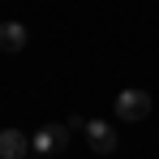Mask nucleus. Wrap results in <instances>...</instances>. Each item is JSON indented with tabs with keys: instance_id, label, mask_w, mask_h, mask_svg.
Instances as JSON below:
<instances>
[{
	"instance_id": "f257e3e1",
	"label": "nucleus",
	"mask_w": 159,
	"mask_h": 159,
	"mask_svg": "<svg viewBox=\"0 0 159 159\" xmlns=\"http://www.w3.org/2000/svg\"><path fill=\"white\" fill-rule=\"evenodd\" d=\"M69 125H65V120H52V125H43V129H34L30 133V151H34V155H56V151H65V146H69Z\"/></svg>"
},
{
	"instance_id": "f03ea898",
	"label": "nucleus",
	"mask_w": 159,
	"mask_h": 159,
	"mask_svg": "<svg viewBox=\"0 0 159 159\" xmlns=\"http://www.w3.org/2000/svg\"><path fill=\"white\" fill-rule=\"evenodd\" d=\"M142 116H151V95L138 86L120 90L116 95V120H142Z\"/></svg>"
},
{
	"instance_id": "7ed1b4c3",
	"label": "nucleus",
	"mask_w": 159,
	"mask_h": 159,
	"mask_svg": "<svg viewBox=\"0 0 159 159\" xmlns=\"http://www.w3.org/2000/svg\"><path fill=\"white\" fill-rule=\"evenodd\" d=\"M86 146L95 151V155H112L116 151V129L112 125H103V120H86Z\"/></svg>"
},
{
	"instance_id": "20e7f679",
	"label": "nucleus",
	"mask_w": 159,
	"mask_h": 159,
	"mask_svg": "<svg viewBox=\"0 0 159 159\" xmlns=\"http://www.w3.org/2000/svg\"><path fill=\"white\" fill-rule=\"evenodd\" d=\"M0 159H30V133L26 129H0Z\"/></svg>"
},
{
	"instance_id": "39448f33",
	"label": "nucleus",
	"mask_w": 159,
	"mask_h": 159,
	"mask_svg": "<svg viewBox=\"0 0 159 159\" xmlns=\"http://www.w3.org/2000/svg\"><path fill=\"white\" fill-rule=\"evenodd\" d=\"M30 30L26 22H0V52H26Z\"/></svg>"
},
{
	"instance_id": "423d86ee",
	"label": "nucleus",
	"mask_w": 159,
	"mask_h": 159,
	"mask_svg": "<svg viewBox=\"0 0 159 159\" xmlns=\"http://www.w3.org/2000/svg\"><path fill=\"white\" fill-rule=\"evenodd\" d=\"M65 125H69V129L78 133V129H86V116H78V112H69V120H65Z\"/></svg>"
},
{
	"instance_id": "0eeeda50",
	"label": "nucleus",
	"mask_w": 159,
	"mask_h": 159,
	"mask_svg": "<svg viewBox=\"0 0 159 159\" xmlns=\"http://www.w3.org/2000/svg\"><path fill=\"white\" fill-rule=\"evenodd\" d=\"M30 159H43V155H30Z\"/></svg>"
}]
</instances>
